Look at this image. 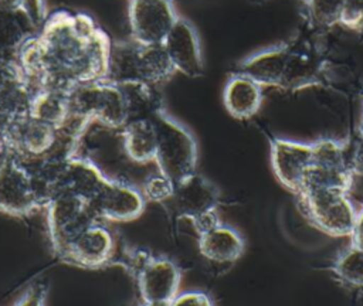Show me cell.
I'll list each match as a JSON object with an SVG mask.
<instances>
[{
  "mask_svg": "<svg viewBox=\"0 0 363 306\" xmlns=\"http://www.w3.org/2000/svg\"><path fill=\"white\" fill-rule=\"evenodd\" d=\"M111 45L89 16L60 10L21 45L17 61L33 91L69 92L106 78Z\"/></svg>",
  "mask_w": 363,
  "mask_h": 306,
  "instance_id": "6da1fadb",
  "label": "cell"
},
{
  "mask_svg": "<svg viewBox=\"0 0 363 306\" xmlns=\"http://www.w3.org/2000/svg\"><path fill=\"white\" fill-rule=\"evenodd\" d=\"M174 72L177 71L163 42L146 44L130 37L125 41L112 42L105 79L111 82L140 81L160 85L167 82Z\"/></svg>",
  "mask_w": 363,
  "mask_h": 306,
  "instance_id": "7a4b0ae2",
  "label": "cell"
},
{
  "mask_svg": "<svg viewBox=\"0 0 363 306\" xmlns=\"http://www.w3.org/2000/svg\"><path fill=\"white\" fill-rule=\"evenodd\" d=\"M152 120L157 137L155 164L159 173L177 184L196 173L199 157L196 139L193 133L169 115L164 108L156 112Z\"/></svg>",
  "mask_w": 363,
  "mask_h": 306,
  "instance_id": "3957f363",
  "label": "cell"
},
{
  "mask_svg": "<svg viewBox=\"0 0 363 306\" xmlns=\"http://www.w3.org/2000/svg\"><path fill=\"white\" fill-rule=\"evenodd\" d=\"M238 74L259 85L299 88L313 81L315 68L309 57L281 45L247 58L240 64Z\"/></svg>",
  "mask_w": 363,
  "mask_h": 306,
  "instance_id": "277c9868",
  "label": "cell"
},
{
  "mask_svg": "<svg viewBox=\"0 0 363 306\" xmlns=\"http://www.w3.org/2000/svg\"><path fill=\"white\" fill-rule=\"evenodd\" d=\"M71 116L85 126L92 122L111 129L126 125V109L123 95L118 84L99 79L82 84L69 91Z\"/></svg>",
  "mask_w": 363,
  "mask_h": 306,
  "instance_id": "5b68a950",
  "label": "cell"
},
{
  "mask_svg": "<svg viewBox=\"0 0 363 306\" xmlns=\"http://www.w3.org/2000/svg\"><path fill=\"white\" fill-rule=\"evenodd\" d=\"M45 208V200L33 170L9 154L0 163V212L30 217Z\"/></svg>",
  "mask_w": 363,
  "mask_h": 306,
  "instance_id": "8992f818",
  "label": "cell"
},
{
  "mask_svg": "<svg viewBox=\"0 0 363 306\" xmlns=\"http://www.w3.org/2000/svg\"><path fill=\"white\" fill-rule=\"evenodd\" d=\"M298 196L306 215L318 228L335 237L352 234L357 214L347 198V191L309 187Z\"/></svg>",
  "mask_w": 363,
  "mask_h": 306,
  "instance_id": "52a82bcc",
  "label": "cell"
},
{
  "mask_svg": "<svg viewBox=\"0 0 363 306\" xmlns=\"http://www.w3.org/2000/svg\"><path fill=\"white\" fill-rule=\"evenodd\" d=\"M45 210L50 242L57 258L82 231L98 221L88 201L69 194L51 197Z\"/></svg>",
  "mask_w": 363,
  "mask_h": 306,
  "instance_id": "ba28073f",
  "label": "cell"
},
{
  "mask_svg": "<svg viewBox=\"0 0 363 306\" xmlns=\"http://www.w3.org/2000/svg\"><path fill=\"white\" fill-rule=\"evenodd\" d=\"M180 280V269L173 261L139 252L136 258V283L143 305H172L179 293Z\"/></svg>",
  "mask_w": 363,
  "mask_h": 306,
  "instance_id": "9c48e42d",
  "label": "cell"
},
{
  "mask_svg": "<svg viewBox=\"0 0 363 306\" xmlns=\"http://www.w3.org/2000/svg\"><path fill=\"white\" fill-rule=\"evenodd\" d=\"M353 176L352 160L342 143L332 139L313 143V160L303 188L325 187L349 191Z\"/></svg>",
  "mask_w": 363,
  "mask_h": 306,
  "instance_id": "30bf717a",
  "label": "cell"
},
{
  "mask_svg": "<svg viewBox=\"0 0 363 306\" xmlns=\"http://www.w3.org/2000/svg\"><path fill=\"white\" fill-rule=\"evenodd\" d=\"M145 205L140 188L115 178H108L89 201L95 218L111 222L133 221L143 214Z\"/></svg>",
  "mask_w": 363,
  "mask_h": 306,
  "instance_id": "8fae6325",
  "label": "cell"
},
{
  "mask_svg": "<svg viewBox=\"0 0 363 306\" xmlns=\"http://www.w3.org/2000/svg\"><path fill=\"white\" fill-rule=\"evenodd\" d=\"M177 17L172 0H130V37L146 44L163 42Z\"/></svg>",
  "mask_w": 363,
  "mask_h": 306,
  "instance_id": "7c38bea8",
  "label": "cell"
},
{
  "mask_svg": "<svg viewBox=\"0 0 363 306\" xmlns=\"http://www.w3.org/2000/svg\"><path fill=\"white\" fill-rule=\"evenodd\" d=\"M113 252L115 241L111 231L95 221L62 251L58 259L78 268L98 269L109 264Z\"/></svg>",
  "mask_w": 363,
  "mask_h": 306,
  "instance_id": "4fadbf2b",
  "label": "cell"
},
{
  "mask_svg": "<svg viewBox=\"0 0 363 306\" xmlns=\"http://www.w3.org/2000/svg\"><path fill=\"white\" fill-rule=\"evenodd\" d=\"M272 169L278 180L295 194L301 193L313 160V143L275 139L271 150Z\"/></svg>",
  "mask_w": 363,
  "mask_h": 306,
  "instance_id": "5bb4252c",
  "label": "cell"
},
{
  "mask_svg": "<svg viewBox=\"0 0 363 306\" xmlns=\"http://www.w3.org/2000/svg\"><path fill=\"white\" fill-rule=\"evenodd\" d=\"M33 88L17 60L0 58V130L30 113Z\"/></svg>",
  "mask_w": 363,
  "mask_h": 306,
  "instance_id": "9a60e30c",
  "label": "cell"
},
{
  "mask_svg": "<svg viewBox=\"0 0 363 306\" xmlns=\"http://www.w3.org/2000/svg\"><path fill=\"white\" fill-rule=\"evenodd\" d=\"M163 44L177 72L190 78L203 75L204 62L199 35L186 18L177 17Z\"/></svg>",
  "mask_w": 363,
  "mask_h": 306,
  "instance_id": "2e32d148",
  "label": "cell"
},
{
  "mask_svg": "<svg viewBox=\"0 0 363 306\" xmlns=\"http://www.w3.org/2000/svg\"><path fill=\"white\" fill-rule=\"evenodd\" d=\"M172 200L177 215L191 221L208 211L217 210L220 191L214 183L196 171L176 184Z\"/></svg>",
  "mask_w": 363,
  "mask_h": 306,
  "instance_id": "e0dca14e",
  "label": "cell"
},
{
  "mask_svg": "<svg viewBox=\"0 0 363 306\" xmlns=\"http://www.w3.org/2000/svg\"><path fill=\"white\" fill-rule=\"evenodd\" d=\"M199 251L211 262L231 264L242 255L244 241L234 228L218 224L199 234Z\"/></svg>",
  "mask_w": 363,
  "mask_h": 306,
  "instance_id": "ac0fdd59",
  "label": "cell"
},
{
  "mask_svg": "<svg viewBox=\"0 0 363 306\" xmlns=\"http://www.w3.org/2000/svg\"><path fill=\"white\" fill-rule=\"evenodd\" d=\"M223 99L231 116L248 119L254 116L261 106V85L247 75L234 74L225 84Z\"/></svg>",
  "mask_w": 363,
  "mask_h": 306,
  "instance_id": "d6986e66",
  "label": "cell"
},
{
  "mask_svg": "<svg viewBox=\"0 0 363 306\" xmlns=\"http://www.w3.org/2000/svg\"><path fill=\"white\" fill-rule=\"evenodd\" d=\"M118 84L126 109V123L132 120L150 119L156 112L164 108L163 99L157 91V85L140 82V81H126L115 82Z\"/></svg>",
  "mask_w": 363,
  "mask_h": 306,
  "instance_id": "ffe728a7",
  "label": "cell"
},
{
  "mask_svg": "<svg viewBox=\"0 0 363 306\" xmlns=\"http://www.w3.org/2000/svg\"><path fill=\"white\" fill-rule=\"evenodd\" d=\"M35 28L23 11L0 4V58L17 60L21 45L35 34Z\"/></svg>",
  "mask_w": 363,
  "mask_h": 306,
  "instance_id": "44dd1931",
  "label": "cell"
},
{
  "mask_svg": "<svg viewBox=\"0 0 363 306\" xmlns=\"http://www.w3.org/2000/svg\"><path fill=\"white\" fill-rule=\"evenodd\" d=\"M126 156L139 164L155 163L157 137L155 123L150 119L128 122L119 129Z\"/></svg>",
  "mask_w": 363,
  "mask_h": 306,
  "instance_id": "7402d4cb",
  "label": "cell"
},
{
  "mask_svg": "<svg viewBox=\"0 0 363 306\" xmlns=\"http://www.w3.org/2000/svg\"><path fill=\"white\" fill-rule=\"evenodd\" d=\"M30 115L57 128H64L69 123H81L71 116L69 92L48 89L34 91L30 103Z\"/></svg>",
  "mask_w": 363,
  "mask_h": 306,
  "instance_id": "603a6c76",
  "label": "cell"
},
{
  "mask_svg": "<svg viewBox=\"0 0 363 306\" xmlns=\"http://www.w3.org/2000/svg\"><path fill=\"white\" fill-rule=\"evenodd\" d=\"M337 278L352 286H363V248L352 245L333 268Z\"/></svg>",
  "mask_w": 363,
  "mask_h": 306,
  "instance_id": "cb8c5ba5",
  "label": "cell"
},
{
  "mask_svg": "<svg viewBox=\"0 0 363 306\" xmlns=\"http://www.w3.org/2000/svg\"><path fill=\"white\" fill-rule=\"evenodd\" d=\"M176 184L162 173L152 174L149 176L143 184H142V194L146 201H153V203H163L169 198L173 197L174 194Z\"/></svg>",
  "mask_w": 363,
  "mask_h": 306,
  "instance_id": "d4e9b609",
  "label": "cell"
},
{
  "mask_svg": "<svg viewBox=\"0 0 363 306\" xmlns=\"http://www.w3.org/2000/svg\"><path fill=\"white\" fill-rule=\"evenodd\" d=\"M346 0H309V10L313 20L320 26L337 23Z\"/></svg>",
  "mask_w": 363,
  "mask_h": 306,
  "instance_id": "484cf974",
  "label": "cell"
},
{
  "mask_svg": "<svg viewBox=\"0 0 363 306\" xmlns=\"http://www.w3.org/2000/svg\"><path fill=\"white\" fill-rule=\"evenodd\" d=\"M0 4L13 10L23 11L37 28L41 27L47 18L43 0H0Z\"/></svg>",
  "mask_w": 363,
  "mask_h": 306,
  "instance_id": "4316f807",
  "label": "cell"
},
{
  "mask_svg": "<svg viewBox=\"0 0 363 306\" xmlns=\"http://www.w3.org/2000/svg\"><path fill=\"white\" fill-rule=\"evenodd\" d=\"M339 21L350 28L363 27V0H346Z\"/></svg>",
  "mask_w": 363,
  "mask_h": 306,
  "instance_id": "83f0119b",
  "label": "cell"
},
{
  "mask_svg": "<svg viewBox=\"0 0 363 306\" xmlns=\"http://www.w3.org/2000/svg\"><path fill=\"white\" fill-rule=\"evenodd\" d=\"M48 295V288L47 285L38 282V283H33L30 285L27 289H24V292L16 299L14 305H44L45 299Z\"/></svg>",
  "mask_w": 363,
  "mask_h": 306,
  "instance_id": "f1b7e54d",
  "label": "cell"
},
{
  "mask_svg": "<svg viewBox=\"0 0 363 306\" xmlns=\"http://www.w3.org/2000/svg\"><path fill=\"white\" fill-rule=\"evenodd\" d=\"M186 305H191V306H210V305H213V300L204 292L193 290V292H184L182 295L177 293V296L172 302V306H186Z\"/></svg>",
  "mask_w": 363,
  "mask_h": 306,
  "instance_id": "f546056e",
  "label": "cell"
},
{
  "mask_svg": "<svg viewBox=\"0 0 363 306\" xmlns=\"http://www.w3.org/2000/svg\"><path fill=\"white\" fill-rule=\"evenodd\" d=\"M191 224L196 230L197 234H201V232H206L214 227H217L220 222V218H218V214H217V210L214 211H208L194 220H191Z\"/></svg>",
  "mask_w": 363,
  "mask_h": 306,
  "instance_id": "4dcf8cb0",
  "label": "cell"
},
{
  "mask_svg": "<svg viewBox=\"0 0 363 306\" xmlns=\"http://www.w3.org/2000/svg\"><path fill=\"white\" fill-rule=\"evenodd\" d=\"M350 160H352L353 173L359 174V176H363V125L359 130L356 146H354L353 154L350 156Z\"/></svg>",
  "mask_w": 363,
  "mask_h": 306,
  "instance_id": "1f68e13d",
  "label": "cell"
},
{
  "mask_svg": "<svg viewBox=\"0 0 363 306\" xmlns=\"http://www.w3.org/2000/svg\"><path fill=\"white\" fill-rule=\"evenodd\" d=\"M350 237H352V245L363 248V211L356 217V222Z\"/></svg>",
  "mask_w": 363,
  "mask_h": 306,
  "instance_id": "d6a6232c",
  "label": "cell"
},
{
  "mask_svg": "<svg viewBox=\"0 0 363 306\" xmlns=\"http://www.w3.org/2000/svg\"><path fill=\"white\" fill-rule=\"evenodd\" d=\"M7 156V144H6V139L3 132L0 130V163L4 160V157Z\"/></svg>",
  "mask_w": 363,
  "mask_h": 306,
  "instance_id": "836d02e7",
  "label": "cell"
}]
</instances>
